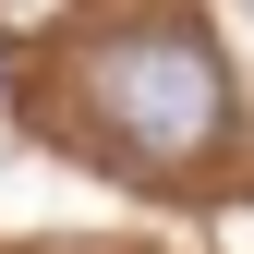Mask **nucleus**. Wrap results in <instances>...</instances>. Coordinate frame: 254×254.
Wrapping results in <instances>:
<instances>
[{"label":"nucleus","instance_id":"1","mask_svg":"<svg viewBox=\"0 0 254 254\" xmlns=\"http://www.w3.org/2000/svg\"><path fill=\"white\" fill-rule=\"evenodd\" d=\"M85 97H97V121L133 157L182 170V157H206L218 121H230V73H218L206 37H109L85 61Z\"/></svg>","mask_w":254,"mask_h":254}]
</instances>
